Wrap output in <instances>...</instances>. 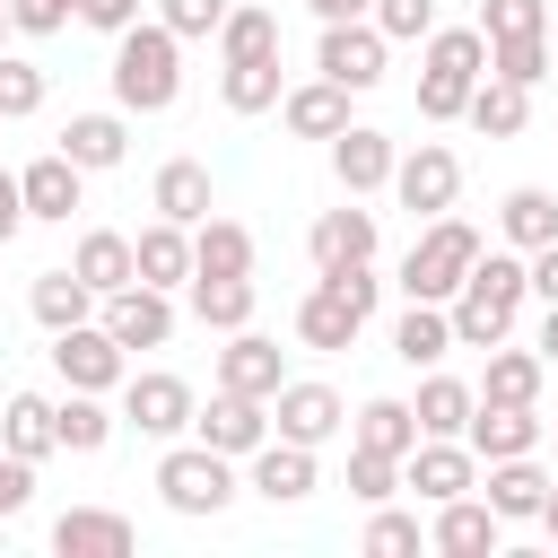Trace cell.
I'll return each mask as SVG.
<instances>
[{
  "instance_id": "1",
  "label": "cell",
  "mask_w": 558,
  "mask_h": 558,
  "mask_svg": "<svg viewBox=\"0 0 558 558\" xmlns=\"http://www.w3.org/2000/svg\"><path fill=\"white\" fill-rule=\"evenodd\" d=\"M523 296H532V262L506 244V253H480L471 262V279L453 288V349H497V340H514V314H523Z\"/></svg>"
},
{
  "instance_id": "2",
  "label": "cell",
  "mask_w": 558,
  "mask_h": 558,
  "mask_svg": "<svg viewBox=\"0 0 558 558\" xmlns=\"http://www.w3.org/2000/svg\"><path fill=\"white\" fill-rule=\"evenodd\" d=\"M183 96V35L166 17H140L131 35H113V105L122 113H166Z\"/></svg>"
},
{
  "instance_id": "3",
  "label": "cell",
  "mask_w": 558,
  "mask_h": 558,
  "mask_svg": "<svg viewBox=\"0 0 558 558\" xmlns=\"http://www.w3.org/2000/svg\"><path fill=\"white\" fill-rule=\"evenodd\" d=\"M375 296H384L375 262H349V270H314V288L296 296V340H305V349H349V340L366 331Z\"/></svg>"
},
{
  "instance_id": "4",
  "label": "cell",
  "mask_w": 558,
  "mask_h": 558,
  "mask_svg": "<svg viewBox=\"0 0 558 558\" xmlns=\"http://www.w3.org/2000/svg\"><path fill=\"white\" fill-rule=\"evenodd\" d=\"M488 244H480V227L471 218H427L418 235H410V253H401V296H427V305H453V288L471 279V262H480Z\"/></svg>"
},
{
  "instance_id": "5",
  "label": "cell",
  "mask_w": 558,
  "mask_h": 558,
  "mask_svg": "<svg viewBox=\"0 0 558 558\" xmlns=\"http://www.w3.org/2000/svg\"><path fill=\"white\" fill-rule=\"evenodd\" d=\"M157 497H166L174 514H192V523H201V514H227V506H235V453H218V445H201V436H192V445H166V453H157Z\"/></svg>"
},
{
  "instance_id": "6",
  "label": "cell",
  "mask_w": 558,
  "mask_h": 558,
  "mask_svg": "<svg viewBox=\"0 0 558 558\" xmlns=\"http://www.w3.org/2000/svg\"><path fill=\"white\" fill-rule=\"evenodd\" d=\"M453 192H462V157L445 148V140H418V148H401V166H392V201L427 227V218H445L453 209Z\"/></svg>"
},
{
  "instance_id": "7",
  "label": "cell",
  "mask_w": 558,
  "mask_h": 558,
  "mask_svg": "<svg viewBox=\"0 0 558 558\" xmlns=\"http://www.w3.org/2000/svg\"><path fill=\"white\" fill-rule=\"evenodd\" d=\"M192 384L183 375H166V366H148V375H122V427H140V436H157V445H174V436H192Z\"/></svg>"
},
{
  "instance_id": "8",
  "label": "cell",
  "mask_w": 558,
  "mask_h": 558,
  "mask_svg": "<svg viewBox=\"0 0 558 558\" xmlns=\"http://www.w3.org/2000/svg\"><path fill=\"white\" fill-rule=\"evenodd\" d=\"M340 427H349V401H340L331 384L288 375V384L270 392V436H288V445H331Z\"/></svg>"
},
{
  "instance_id": "9",
  "label": "cell",
  "mask_w": 558,
  "mask_h": 558,
  "mask_svg": "<svg viewBox=\"0 0 558 558\" xmlns=\"http://www.w3.org/2000/svg\"><path fill=\"white\" fill-rule=\"evenodd\" d=\"M384 52H392V35H384L375 17H340V26H323L314 70H323V78H340L349 96H366V87L384 78Z\"/></svg>"
},
{
  "instance_id": "10",
  "label": "cell",
  "mask_w": 558,
  "mask_h": 558,
  "mask_svg": "<svg viewBox=\"0 0 558 558\" xmlns=\"http://www.w3.org/2000/svg\"><path fill=\"white\" fill-rule=\"evenodd\" d=\"M52 366L70 392H113L131 375V349L105 331V323H78V331H52Z\"/></svg>"
},
{
  "instance_id": "11",
  "label": "cell",
  "mask_w": 558,
  "mask_h": 558,
  "mask_svg": "<svg viewBox=\"0 0 558 558\" xmlns=\"http://www.w3.org/2000/svg\"><path fill=\"white\" fill-rule=\"evenodd\" d=\"M462 445L480 462H514V453H541L549 445V418H541V401H480L471 427H462Z\"/></svg>"
},
{
  "instance_id": "12",
  "label": "cell",
  "mask_w": 558,
  "mask_h": 558,
  "mask_svg": "<svg viewBox=\"0 0 558 558\" xmlns=\"http://www.w3.org/2000/svg\"><path fill=\"white\" fill-rule=\"evenodd\" d=\"M401 488H410V497H427V506L471 497V488H480V453H471L462 436H418V445H410V462H401Z\"/></svg>"
},
{
  "instance_id": "13",
  "label": "cell",
  "mask_w": 558,
  "mask_h": 558,
  "mask_svg": "<svg viewBox=\"0 0 558 558\" xmlns=\"http://www.w3.org/2000/svg\"><path fill=\"white\" fill-rule=\"evenodd\" d=\"M96 323H105L122 349H166V340H174V288L131 279V288H113V296L96 305Z\"/></svg>"
},
{
  "instance_id": "14",
  "label": "cell",
  "mask_w": 558,
  "mask_h": 558,
  "mask_svg": "<svg viewBox=\"0 0 558 558\" xmlns=\"http://www.w3.org/2000/svg\"><path fill=\"white\" fill-rule=\"evenodd\" d=\"M192 436L244 462V453H262V445H270V401H253V392H227V384H218V392L192 410Z\"/></svg>"
},
{
  "instance_id": "15",
  "label": "cell",
  "mask_w": 558,
  "mask_h": 558,
  "mask_svg": "<svg viewBox=\"0 0 558 558\" xmlns=\"http://www.w3.org/2000/svg\"><path fill=\"white\" fill-rule=\"evenodd\" d=\"M497 541H506V514L480 488L471 497H445L436 523H427V549H445V558H497Z\"/></svg>"
},
{
  "instance_id": "16",
  "label": "cell",
  "mask_w": 558,
  "mask_h": 558,
  "mask_svg": "<svg viewBox=\"0 0 558 558\" xmlns=\"http://www.w3.org/2000/svg\"><path fill=\"white\" fill-rule=\"evenodd\" d=\"M392 166H401V148H392L375 122H349V131L331 140V174H340V192H349V201L392 192Z\"/></svg>"
},
{
  "instance_id": "17",
  "label": "cell",
  "mask_w": 558,
  "mask_h": 558,
  "mask_svg": "<svg viewBox=\"0 0 558 558\" xmlns=\"http://www.w3.org/2000/svg\"><path fill=\"white\" fill-rule=\"evenodd\" d=\"M218 384H227V392L270 401V392L288 384V349H279V340H262V331L244 323V331H227V349H218Z\"/></svg>"
},
{
  "instance_id": "18",
  "label": "cell",
  "mask_w": 558,
  "mask_h": 558,
  "mask_svg": "<svg viewBox=\"0 0 558 558\" xmlns=\"http://www.w3.org/2000/svg\"><path fill=\"white\" fill-rule=\"evenodd\" d=\"M244 488L253 497H270V506H296V497H314L323 480H314V445H288V436H270L262 453H244Z\"/></svg>"
},
{
  "instance_id": "19",
  "label": "cell",
  "mask_w": 558,
  "mask_h": 558,
  "mask_svg": "<svg viewBox=\"0 0 558 558\" xmlns=\"http://www.w3.org/2000/svg\"><path fill=\"white\" fill-rule=\"evenodd\" d=\"M549 471H541V453H514V462H480V497L506 514V523H541V506H549Z\"/></svg>"
},
{
  "instance_id": "20",
  "label": "cell",
  "mask_w": 558,
  "mask_h": 558,
  "mask_svg": "<svg viewBox=\"0 0 558 558\" xmlns=\"http://www.w3.org/2000/svg\"><path fill=\"white\" fill-rule=\"evenodd\" d=\"M131 514H113V506H70V514H52V549L61 558H131Z\"/></svg>"
},
{
  "instance_id": "21",
  "label": "cell",
  "mask_w": 558,
  "mask_h": 558,
  "mask_svg": "<svg viewBox=\"0 0 558 558\" xmlns=\"http://www.w3.org/2000/svg\"><path fill=\"white\" fill-rule=\"evenodd\" d=\"M279 122H288L296 140H340V131H349V87L314 70L305 87H288V96H279Z\"/></svg>"
},
{
  "instance_id": "22",
  "label": "cell",
  "mask_w": 558,
  "mask_h": 558,
  "mask_svg": "<svg viewBox=\"0 0 558 558\" xmlns=\"http://www.w3.org/2000/svg\"><path fill=\"white\" fill-rule=\"evenodd\" d=\"M61 157L87 166V174L122 166V157H131V113H122V105H113V113H70V122H61Z\"/></svg>"
},
{
  "instance_id": "23",
  "label": "cell",
  "mask_w": 558,
  "mask_h": 558,
  "mask_svg": "<svg viewBox=\"0 0 558 558\" xmlns=\"http://www.w3.org/2000/svg\"><path fill=\"white\" fill-rule=\"evenodd\" d=\"M78 183H87V166H70L61 148H44V157L17 174V192H26V218H44V227H70V209H78Z\"/></svg>"
},
{
  "instance_id": "24",
  "label": "cell",
  "mask_w": 558,
  "mask_h": 558,
  "mask_svg": "<svg viewBox=\"0 0 558 558\" xmlns=\"http://www.w3.org/2000/svg\"><path fill=\"white\" fill-rule=\"evenodd\" d=\"M305 253H314V270H349V262H375V209H323L314 218V235H305Z\"/></svg>"
},
{
  "instance_id": "25",
  "label": "cell",
  "mask_w": 558,
  "mask_h": 558,
  "mask_svg": "<svg viewBox=\"0 0 558 558\" xmlns=\"http://www.w3.org/2000/svg\"><path fill=\"white\" fill-rule=\"evenodd\" d=\"M183 305H192L201 331H244V323H253V279H235V270H192V279H183Z\"/></svg>"
},
{
  "instance_id": "26",
  "label": "cell",
  "mask_w": 558,
  "mask_h": 558,
  "mask_svg": "<svg viewBox=\"0 0 558 558\" xmlns=\"http://www.w3.org/2000/svg\"><path fill=\"white\" fill-rule=\"evenodd\" d=\"M0 445L26 453V462L61 453V401H52V392H9V401H0Z\"/></svg>"
},
{
  "instance_id": "27",
  "label": "cell",
  "mask_w": 558,
  "mask_h": 558,
  "mask_svg": "<svg viewBox=\"0 0 558 558\" xmlns=\"http://www.w3.org/2000/svg\"><path fill=\"white\" fill-rule=\"evenodd\" d=\"M148 209L174 218V227H201V218L218 209V201H209V166H201V157H166L157 183H148Z\"/></svg>"
},
{
  "instance_id": "28",
  "label": "cell",
  "mask_w": 558,
  "mask_h": 558,
  "mask_svg": "<svg viewBox=\"0 0 558 558\" xmlns=\"http://www.w3.org/2000/svg\"><path fill=\"white\" fill-rule=\"evenodd\" d=\"M26 305H35V323H44V331H78V323H96V305H105V296H96L70 262H61V270H35Z\"/></svg>"
},
{
  "instance_id": "29",
  "label": "cell",
  "mask_w": 558,
  "mask_h": 558,
  "mask_svg": "<svg viewBox=\"0 0 558 558\" xmlns=\"http://www.w3.org/2000/svg\"><path fill=\"white\" fill-rule=\"evenodd\" d=\"M70 270H78L96 296H113V288H131V279H140V253H131V235H122V227H87V235H78V253H70Z\"/></svg>"
},
{
  "instance_id": "30",
  "label": "cell",
  "mask_w": 558,
  "mask_h": 558,
  "mask_svg": "<svg viewBox=\"0 0 558 558\" xmlns=\"http://www.w3.org/2000/svg\"><path fill=\"white\" fill-rule=\"evenodd\" d=\"M349 445L410 462V445H418V410H410V401H392V392H375V401H357V418H349Z\"/></svg>"
},
{
  "instance_id": "31",
  "label": "cell",
  "mask_w": 558,
  "mask_h": 558,
  "mask_svg": "<svg viewBox=\"0 0 558 558\" xmlns=\"http://www.w3.org/2000/svg\"><path fill=\"white\" fill-rule=\"evenodd\" d=\"M497 235H506L514 253H541V244H558V192H541V183H514V192L497 201Z\"/></svg>"
},
{
  "instance_id": "32",
  "label": "cell",
  "mask_w": 558,
  "mask_h": 558,
  "mask_svg": "<svg viewBox=\"0 0 558 558\" xmlns=\"http://www.w3.org/2000/svg\"><path fill=\"white\" fill-rule=\"evenodd\" d=\"M462 122H471L480 140H514V131L532 122V87H514V78H497V70H488V78L471 87V105H462Z\"/></svg>"
},
{
  "instance_id": "33",
  "label": "cell",
  "mask_w": 558,
  "mask_h": 558,
  "mask_svg": "<svg viewBox=\"0 0 558 558\" xmlns=\"http://www.w3.org/2000/svg\"><path fill=\"white\" fill-rule=\"evenodd\" d=\"M131 253H140V279L148 288H183L192 279V227H174V218H148L131 235Z\"/></svg>"
},
{
  "instance_id": "34",
  "label": "cell",
  "mask_w": 558,
  "mask_h": 558,
  "mask_svg": "<svg viewBox=\"0 0 558 558\" xmlns=\"http://www.w3.org/2000/svg\"><path fill=\"white\" fill-rule=\"evenodd\" d=\"M445 349H453V314L427 305V296H410L401 323H392V357L401 366H445Z\"/></svg>"
},
{
  "instance_id": "35",
  "label": "cell",
  "mask_w": 558,
  "mask_h": 558,
  "mask_svg": "<svg viewBox=\"0 0 558 558\" xmlns=\"http://www.w3.org/2000/svg\"><path fill=\"white\" fill-rule=\"evenodd\" d=\"M541 384H549V357L497 340V349H488V375H480V401H541Z\"/></svg>"
},
{
  "instance_id": "36",
  "label": "cell",
  "mask_w": 558,
  "mask_h": 558,
  "mask_svg": "<svg viewBox=\"0 0 558 558\" xmlns=\"http://www.w3.org/2000/svg\"><path fill=\"white\" fill-rule=\"evenodd\" d=\"M410 410H418V436H462L471 410H480V384H462V375H427Z\"/></svg>"
},
{
  "instance_id": "37",
  "label": "cell",
  "mask_w": 558,
  "mask_h": 558,
  "mask_svg": "<svg viewBox=\"0 0 558 558\" xmlns=\"http://www.w3.org/2000/svg\"><path fill=\"white\" fill-rule=\"evenodd\" d=\"M192 270H235V279H253V227H235V218H201L192 227Z\"/></svg>"
},
{
  "instance_id": "38",
  "label": "cell",
  "mask_w": 558,
  "mask_h": 558,
  "mask_svg": "<svg viewBox=\"0 0 558 558\" xmlns=\"http://www.w3.org/2000/svg\"><path fill=\"white\" fill-rule=\"evenodd\" d=\"M218 96H227V113H270V105L288 96V87H279V52H262V61H227Z\"/></svg>"
},
{
  "instance_id": "39",
  "label": "cell",
  "mask_w": 558,
  "mask_h": 558,
  "mask_svg": "<svg viewBox=\"0 0 558 558\" xmlns=\"http://www.w3.org/2000/svg\"><path fill=\"white\" fill-rule=\"evenodd\" d=\"M122 427V410H105V392H70L61 401V453H105Z\"/></svg>"
},
{
  "instance_id": "40",
  "label": "cell",
  "mask_w": 558,
  "mask_h": 558,
  "mask_svg": "<svg viewBox=\"0 0 558 558\" xmlns=\"http://www.w3.org/2000/svg\"><path fill=\"white\" fill-rule=\"evenodd\" d=\"M262 52H279V17H270V9H227L218 61H262Z\"/></svg>"
},
{
  "instance_id": "41",
  "label": "cell",
  "mask_w": 558,
  "mask_h": 558,
  "mask_svg": "<svg viewBox=\"0 0 558 558\" xmlns=\"http://www.w3.org/2000/svg\"><path fill=\"white\" fill-rule=\"evenodd\" d=\"M418 61H427V70H462V78H488V35H480V26H436Z\"/></svg>"
},
{
  "instance_id": "42",
  "label": "cell",
  "mask_w": 558,
  "mask_h": 558,
  "mask_svg": "<svg viewBox=\"0 0 558 558\" xmlns=\"http://www.w3.org/2000/svg\"><path fill=\"white\" fill-rule=\"evenodd\" d=\"M488 70L514 78V87H541L549 78V35H497L488 44Z\"/></svg>"
},
{
  "instance_id": "43",
  "label": "cell",
  "mask_w": 558,
  "mask_h": 558,
  "mask_svg": "<svg viewBox=\"0 0 558 558\" xmlns=\"http://www.w3.org/2000/svg\"><path fill=\"white\" fill-rule=\"evenodd\" d=\"M471 87H480V78H462V70H427V61H418V122H462Z\"/></svg>"
},
{
  "instance_id": "44",
  "label": "cell",
  "mask_w": 558,
  "mask_h": 558,
  "mask_svg": "<svg viewBox=\"0 0 558 558\" xmlns=\"http://www.w3.org/2000/svg\"><path fill=\"white\" fill-rule=\"evenodd\" d=\"M44 70L35 61H17V52H0V122H26V113H44Z\"/></svg>"
},
{
  "instance_id": "45",
  "label": "cell",
  "mask_w": 558,
  "mask_h": 558,
  "mask_svg": "<svg viewBox=\"0 0 558 558\" xmlns=\"http://www.w3.org/2000/svg\"><path fill=\"white\" fill-rule=\"evenodd\" d=\"M392 488H401V462H392V453H366V445H349V497H357V506H384Z\"/></svg>"
},
{
  "instance_id": "46",
  "label": "cell",
  "mask_w": 558,
  "mask_h": 558,
  "mask_svg": "<svg viewBox=\"0 0 558 558\" xmlns=\"http://www.w3.org/2000/svg\"><path fill=\"white\" fill-rule=\"evenodd\" d=\"M480 35H549V0H480Z\"/></svg>"
},
{
  "instance_id": "47",
  "label": "cell",
  "mask_w": 558,
  "mask_h": 558,
  "mask_svg": "<svg viewBox=\"0 0 558 558\" xmlns=\"http://www.w3.org/2000/svg\"><path fill=\"white\" fill-rule=\"evenodd\" d=\"M366 549L375 558H410V549H427V532H418V514H392V497H384L375 523H366Z\"/></svg>"
},
{
  "instance_id": "48",
  "label": "cell",
  "mask_w": 558,
  "mask_h": 558,
  "mask_svg": "<svg viewBox=\"0 0 558 558\" xmlns=\"http://www.w3.org/2000/svg\"><path fill=\"white\" fill-rule=\"evenodd\" d=\"M366 17H375L392 44H418V35H436V0H375Z\"/></svg>"
},
{
  "instance_id": "49",
  "label": "cell",
  "mask_w": 558,
  "mask_h": 558,
  "mask_svg": "<svg viewBox=\"0 0 558 558\" xmlns=\"http://www.w3.org/2000/svg\"><path fill=\"white\" fill-rule=\"evenodd\" d=\"M227 9H235V0H157V17H166V26L183 35V44L218 35V26H227Z\"/></svg>"
},
{
  "instance_id": "50",
  "label": "cell",
  "mask_w": 558,
  "mask_h": 558,
  "mask_svg": "<svg viewBox=\"0 0 558 558\" xmlns=\"http://www.w3.org/2000/svg\"><path fill=\"white\" fill-rule=\"evenodd\" d=\"M26 497H35V462L0 445V523H9V514H26Z\"/></svg>"
},
{
  "instance_id": "51",
  "label": "cell",
  "mask_w": 558,
  "mask_h": 558,
  "mask_svg": "<svg viewBox=\"0 0 558 558\" xmlns=\"http://www.w3.org/2000/svg\"><path fill=\"white\" fill-rule=\"evenodd\" d=\"M9 17H17V35H61V26H70L61 0H9Z\"/></svg>"
},
{
  "instance_id": "52",
  "label": "cell",
  "mask_w": 558,
  "mask_h": 558,
  "mask_svg": "<svg viewBox=\"0 0 558 558\" xmlns=\"http://www.w3.org/2000/svg\"><path fill=\"white\" fill-rule=\"evenodd\" d=\"M78 17H87L96 35H131V26H140V0H78Z\"/></svg>"
},
{
  "instance_id": "53",
  "label": "cell",
  "mask_w": 558,
  "mask_h": 558,
  "mask_svg": "<svg viewBox=\"0 0 558 558\" xmlns=\"http://www.w3.org/2000/svg\"><path fill=\"white\" fill-rule=\"evenodd\" d=\"M523 262H532V296L558 305V244H541V253H523Z\"/></svg>"
},
{
  "instance_id": "54",
  "label": "cell",
  "mask_w": 558,
  "mask_h": 558,
  "mask_svg": "<svg viewBox=\"0 0 558 558\" xmlns=\"http://www.w3.org/2000/svg\"><path fill=\"white\" fill-rule=\"evenodd\" d=\"M17 227H26V192H17V174L0 166V244H9Z\"/></svg>"
},
{
  "instance_id": "55",
  "label": "cell",
  "mask_w": 558,
  "mask_h": 558,
  "mask_svg": "<svg viewBox=\"0 0 558 558\" xmlns=\"http://www.w3.org/2000/svg\"><path fill=\"white\" fill-rule=\"evenodd\" d=\"M305 9H314V17H323V26H340V17H366V9H375V0H305Z\"/></svg>"
},
{
  "instance_id": "56",
  "label": "cell",
  "mask_w": 558,
  "mask_h": 558,
  "mask_svg": "<svg viewBox=\"0 0 558 558\" xmlns=\"http://www.w3.org/2000/svg\"><path fill=\"white\" fill-rule=\"evenodd\" d=\"M532 349H541V357H549V366H558V305H549V314H541V331H532Z\"/></svg>"
},
{
  "instance_id": "57",
  "label": "cell",
  "mask_w": 558,
  "mask_h": 558,
  "mask_svg": "<svg viewBox=\"0 0 558 558\" xmlns=\"http://www.w3.org/2000/svg\"><path fill=\"white\" fill-rule=\"evenodd\" d=\"M541 532H549V549H558V488H549V506H541Z\"/></svg>"
},
{
  "instance_id": "58",
  "label": "cell",
  "mask_w": 558,
  "mask_h": 558,
  "mask_svg": "<svg viewBox=\"0 0 558 558\" xmlns=\"http://www.w3.org/2000/svg\"><path fill=\"white\" fill-rule=\"evenodd\" d=\"M9 35H17V17H9V0H0V44H9Z\"/></svg>"
},
{
  "instance_id": "59",
  "label": "cell",
  "mask_w": 558,
  "mask_h": 558,
  "mask_svg": "<svg viewBox=\"0 0 558 558\" xmlns=\"http://www.w3.org/2000/svg\"><path fill=\"white\" fill-rule=\"evenodd\" d=\"M549 78H558V35H549Z\"/></svg>"
},
{
  "instance_id": "60",
  "label": "cell",
  "mask_w": 558,
  "mask_h": 558,
  "mask_svg": "<svg viewBox=\"0 0 558 558\" xmlns=\"http://www.w3.org/2000/svg\"><path fill=\"white\" fill-rule=\"evenodd\" d=\"M549 453H558V418H549Z\"/></svg>"
},
{
  "instance_id": "61",
  "label": "cell",
  "mask_w": 558,
  "mask_h": 558,
  "mask_svg": "<svg viewBox=\"0 0 558 558\" xmlns=\"http://www.w3.org/2000/svg\"><path fill=\"white\" fill-rule=\"evenodd\" d=\"M61 9H70V17H78V0H61Z\"/></svg>"
}]
</instances>
